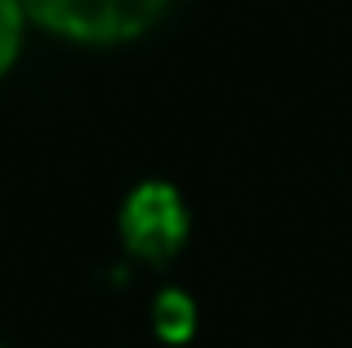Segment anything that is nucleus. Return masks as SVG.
I'll return each mask as SVG.
<instances>
[{
	"mask_svg": "<svg viewBox=\"0 0 352 348\" xmlns=\"http://www.w3.org/2000/svg\"><path fill=\"white\" fill-rule=\"evenodd\" d=\"M27 18L72 45H125L152 32L174 0H23Z\"/></svg>",
	"mask_w": 352,
	"mask_h": 348,
	"instance_id": "1",
	"label": "nucleus"
},
{
	"mask_svg": "<svg viewBox=\"0 0 352 348\" xmlns=\"http://www.w3.org/2000/svg\"><path fill=\"white\" fill-rule=\"evenodd\" d=\"M120 237L125 250L147 263H170L188 241V210L170 183H143L129 192L120 210Z\"/></svg>",
	"mask_w": 352,
	"mask_h": 348,
	"instance_id": "2",
	"label": "nucleus"
},
{
	"mask_svg": "<svg viewBox=\"0 0 352 348\" xmlns=\"http://www.w3.org/2000/svg\"><path fill=\"white\" fill-rule=\"evenodd\" d=\"M27 23H32V18H27V5H23V0H0V80H5L9 67L18 63Z\"/></svg>",
	"mask_w": 352,
	"mask_h": 348,
	"instance_id": "3",
	"label": "nucleus"
}]
</instances>
